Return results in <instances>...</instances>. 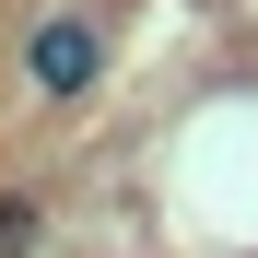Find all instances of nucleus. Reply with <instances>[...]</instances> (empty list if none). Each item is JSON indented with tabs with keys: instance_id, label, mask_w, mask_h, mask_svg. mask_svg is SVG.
Segmentation results:
<instances>
[{
	"instance_id": "nucleus-1",
	"label": "nucleus",
	"mask_w": 258,
	"mask_h": 258,
	"mask_svg": "<svg viewBox=\"0 0 258 258\" xmlns=\"http://www.w3.org/2000/svg\"><path fill=\"white\" fill-rule=\"evenodd\" d=\"M24 82H35L47 106H82V94L106 82V24H94V12H47V24L24 35Z\"/></svg>"
},
{
	"instance_id": "nucleus-2",
	"label": "nucleus",
	"mask_w": 258,
	"mask_h": 258,
	"mask_svg": "<svg viewBox=\"0 0 258 258\" xmlns=\"http://www.w3.org/2000/svg\"><path fill=\"white\" fill-rule=\"evenodd\" d=\"M47 246V200L35 188H0V258H35Z\"/></svg>"
}]
</instances>
